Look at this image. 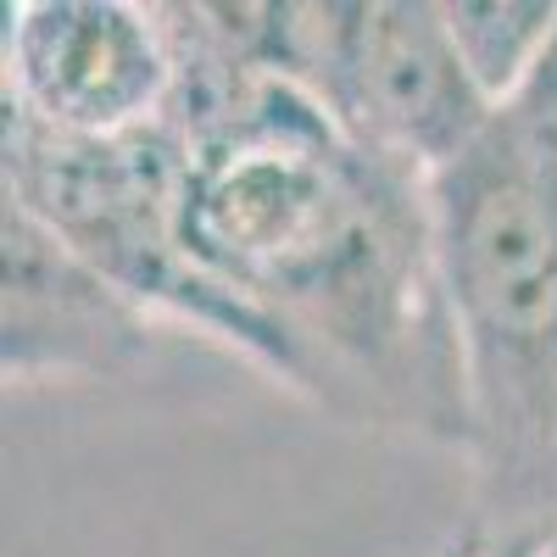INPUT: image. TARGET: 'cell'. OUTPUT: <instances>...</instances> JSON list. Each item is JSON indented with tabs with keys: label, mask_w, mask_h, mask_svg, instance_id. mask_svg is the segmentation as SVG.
I'll list each match as a JSON object with an SVG mask.
<instances>
[{
	"label": "cell",
	"mask_w": 557,
	"mask_h": 557,
	"mask_svg": "<svg viewBox=\"0 0 557 557\" xmlns=\"http://www.w3.org/2000/svg\"><path fill=\"white\" fill-rule=\"evenodd\" d=\"M157 23L173 51L162 123L190 151V257L307 351L323 407L462 451V357L430 190L362 157L296 84L223 51L184 7H157Z\"/></svg>",
	"instance_id": "6da1fadb"
},
{
	"label": "cell",
	"mask_w": 557,
	"mask_h": 557,
	"mask_svg": "<svg viewBox=\"0 0 557 557\" xmlns=\"http://www.w3.org/2000/svg\"><path fill=\"white\" fill-rule=\"evenodd\" d=\"M462 357L469 541L557 530V39L535 78L430 184Z\"/></svg>",
	"instance_id": "7a4b0ae2"
},
{
	"label": "cell",
	"mask_w": 557,
	"mask_h": 557,
	"mask_svg": "<svg viewBox=\"0 0 557 557\" xmlns=\"http://www.w3.org/2000/svg\"><path fill=\"white\" fill-rule=\"evenodd\" d=\"M0 173L12 207L51 228L78 262H89L157 323L168 318L201 330L278 385L323 401L307 351L190 257L184 240L190 151L168 123L123 139H73L0 107Z\"/></svg>",
	"instance_id": "3957f363"
},
{
	"label": "cell",
	"mask_w": 557,
	"mask_h": 557,
	"mask_svg": "<svg viewBox=\"0 0 557 557\" xmlns=\"http://www.w3.org/2000/svg\"><path fill=\"white\" fill-rule=\"evenodd\" d=\"M268 73L296 84L362 157L424 190L496 112L435 0H285L268 23Z\"/></svg>",
	"instance_id": "277c9868"
},
{
	"label": "cell",
	"mask_w": 557,
	"mask_h": 557,
	"mask_svg": "<svg viewBox=\"0 0 557 557\" xmlns=\"http://www.w3.org/2000/svg\"><path fill=\"white\" fill-rule=\"evenodd\" d=\"M0 107L73 139L157 128L173 107V51L157 7L128 0H17L7 7Z\"/></svg>",
	"instance_id": "5b68a950"
},
{
	"label": "cell",
	"mask_w": 557,
	"mask_h": 557,
	"mask_svg": "<svg viewBox=\"0 0 557 557\" xmlns=\"http://www.w3.org/2000/svg\"><path fill=\"white\" fill-rule=\"evenodd\" d=\"M157 351V318L78 262L23 207L0 212V368L7 385L123 380Z\"/></svg>",
	"instance_id": "8992f818"
},
{
	"label": "cell",
	"mask_w": 557,
	"mask_h": 557,
	"mask_svg": "<svg viewBox=\"0 0 557 557\" xmlns=\"http://www.w3.org/2000/svg\"><path fill=\"white\" fill-rule=\"evenodd\" d=\"M446 34L491 107L513 101L557 39V0H446Z\"/></svg>",
	"instance_id": "52a82bcc"
},
{
	"label": "cell",
	"mask_w": 557,
	"mask_h": 557,
	"mask_svg": "<svg viewBox=\"0 0 557 557\" xmlns=\"http://www.w3.org/2000/svg\"><path fill=\"white\" fill-rule=\"evenodd\" d=\"M546 535H513V541H469L462 557H541Z\"/></svg>",
	"instance_id": "ba28073f"
},
{
	"label": "cell",
	"mask_w": 557,
	"mask_h": 557,
	"mask_svg": "<svg viewBox=\"0 0 557 557\" xmlns=\"http://www.w3.org/2000/svg\"><path fill=\"white\" fill-rule=\"evenodd\" d=\"M541 557H557V530L546 535V546H541Z\"/></svg>",
	"instance_id": "9c48e42d"
}]
</instances>
